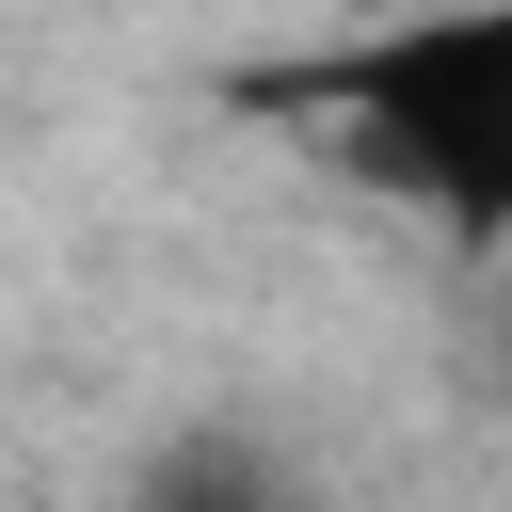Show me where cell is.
<instances>
[{"label":"cell","mask_w":512,"mask_h":512,"mask_svg":"<svg viewBox=\"0 0 512 512\" xmlns=\"http://www.w3.org/2000/svg\"><path fill=\"white\" fill-rule=\"evenodd\" d=\"M336 176H368L400 224L512 256V0H416V16H352L336 48L256 80Z\"/></svg>","instance_id":"6da1fadb"},{"label":"cell","mask_w":512,"mask_h":512,"mask_svg":"<svg viewBox=\"0 0 512 512\" xmlns=\"http://www.w3.org/2000/svg\"><path fill=\"white\" fill-rule=\"evenodd\" d=\"M128 512H320L304 448L256 432V416H176L144 464H128Z\"/></svg>","instance_id":"7a4b0ae2"}]
</instances>
